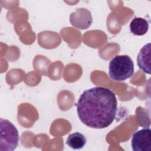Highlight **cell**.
Wrapping results in <instances>:
<instances>
[{
  "label": "cell",
  "mask_w": 151,
  "mask_h": 151,
  "mask_svg": "<svg viewBox=\"0 0 151 151\" xmlns=\"http://www.w3.org/2000/svg\"><path fill=\"white\" fill-rule=\"evenodd\" d=\"M75 105L81 122L93 129L109 127L113 122L117 110L115 94L104 87L84 90Z\"/></svg>",
  "instance_id": "cell-1"
},
{
  "label": "cell",
  "mask_w": 151,
  "mask_h": 151,
  "mask_svg": "<svg viewBox=\"0 0 151 151\" xmlns=\"http://www.w3.org/2000/svg\"><path fill=\"white\" fill-rule=\"evenodd\" d=\"M109 74L115 81H123L130 78L134 74V64L127 55H118L109 63Z\"/></svg>",
  "instance_id": "cell-2"
},
{
  "label": "cell",
  "mask_w": 151,
  "mask_h": 151,
  "mask_svg": "<svg viewBox=\"0 0 151 151\" xmlns=\"http://www.w3.org/2000/svg\"><path fill=\"white\" fill-rule=\"evenodd\" d=\"M0 150H14L19 140L17 129L11 122L2 118L0 119Z\"/></svg>",
  "instance_id": "cell-3"
},
{
  "label": "cell",
  "mask_w": 151,
  "mask_h": 151,
  "mask_svg": "<svg viewBox=\"0 0 151 151\" xmlns=\"http://www.w3.org/2000/svg\"><path fill=\"white\" fill-rule=\"evenodd\" d=\"M133 151L151 150V130L150 128H143L135 132L131 141Z\"/></svg>",
  "instance_id": "cell-4"
},
{
  "label": "cell",
  "mask_w": 151,
  "mask_h": 151,
  "mask_svg": "<svg viewBox=\"0 0 151 151\" xmlns=\"http://www.w3.org/2000/svg\"><path fill=\"white\" fill-rule=\"evenodd\" d=\"M70 22L73 26L78 29H87L93 22L91 14L86 8H78L70 14Z\"/></svg>",
  "instance_id": "cell-5"
},
{
  "label": "cell",
  "mask_w": 151,
  "mask_h": 151,
  "mask_svg": "<svg viewBox=\"0 0 151 151\" xmlns=\"http://www.w3.org/2000/svg\"><path fill=\"white\" fill-rule=\"evenodd\" d=\"M137 63L139 68L144 73L150 74V43L145 44L140 50Z\"/></svg>",
  "instance_id": "cell-6"
},
{
  "label": "cell",
  "mask_w": 151,
  "mask_h": 151,
  "mask_svg": "<svg viewBox=\"0 0 151 151\" xmlns=\"http://www.w3.org/2000/svg\"><path fill=\"white\" fill-rule=\"evenodd\" d=\"M130 29L131 32L135 35H143L149 29V22L145 18L136 17L130 22Z\"/></svg>",
  "instance_id": "cell-7"
},
{
  "label": "cell",
  "mask_w": 151,
  "mask_h": 151,
  "mask_svg": "<svg viewBox=\"0 0 151 151\" xmlns=\"http://www.w3.org/2000/svg\"><path fill=\"white\" fill-rule=\"evenodd\" d=\"M86 142V139L82 133L75 132L69 134L66 144L73 149H81L85 146Z\"/></svg>",
  "instance_id": "cell-8"
}]
</instances>
